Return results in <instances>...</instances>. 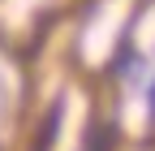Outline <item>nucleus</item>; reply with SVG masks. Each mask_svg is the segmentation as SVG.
<instances>
[{"mask_svg": "<svg viewBox=\"0 0 155 151\" xmlns=\"http://www.w3.org/2000/svg\"><path fill=\"white\" fill-rule=\"evenodd\" d=\"M116 147V125L112 121H95L86 129V151H112Z\"/></svg>", "mask_w": 155, "mask_h": 151, "instance_id": "nucleus-1", "label": "nucleus"}, {"mask_svg": "<svg viewBox=\"0 0 155 151\" xmlns=\"http://www.w3.org/2000/svg\"><path fill=\"white\" fill-rule=\"evenodd\" d=\"M147 112H151V121H155V78H151V86H147Z\"/></svg>", "mask_w": 155, "mask_h": 151, "instance_id": "nucleus-2", "label": "nucleus"}]
</instances>
